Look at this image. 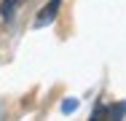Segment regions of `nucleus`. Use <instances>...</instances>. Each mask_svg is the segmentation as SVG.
Here are the masks:
<instances>
[{"instance_id": "7ed1b4c3", "label": "nucleus", "mask_w": 126, "mask_h": 121, "mask_svg": "<svg viewBox=\"0 0 126 121\" xmlns=\"http://www.w3.org/2000/svg\"><path fill=\"white\" fill-rule=\"evenodd\" d=\"M16 5H19V0H3V3H0V16H3V19H11V14H14Z\"/></svg>"}, {"instance_id": "20e7f679", "label": "nucleus", "mask_w": 126, "mask_h": 121, "mask_svg": "<svg viewBox=\"0 0 126 121\" xmlns=\"http://www.w3.org/2000/svg\"><path fill=\"white\" fill-rule=\"evenodd\" d=\"M75 108H78V100H64L62 102V113H73Z\"/></svg>"}, {"instance_id": "f03ea898", "label": "nucleus", "mask_w": 126, "mask_h": 121, "mask_svg": "<svg viewBox=\"0 0 126 121\" xmlns=\"http://www.w3.org/2000/svg\"><path fill=\"white\" fill-rule=\"evenodd\" d=\"M105 116H107V119H121V116H126V102L107 105V108H105Z\"/></svg>"}, {"instance_id": "f257e3e1", "label": "nucleus", "mask_w": 126, "mask_h": 121, "mask_svg": "<svg viewBox=\"0 0 126 121\" xmlns=\"http://www.w3.org/2000/svg\"><path fill=\"white\" fill-rule=\"evenodd\" d=\"M59 3H62V0H51L48 5L35 16V27H46V24L54 22V19H56V11H59Z\"/></svg>"}]
</instances>
